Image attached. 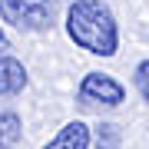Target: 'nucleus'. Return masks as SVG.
Here are the masks:
<instances>
[{"mask_svg":"<svg viewBox=\"0 0 149 149\" xmlns=\"http://www.w3.org/2000/svg\"><path fill=\"white\" fill-rule=\"evenodd\" d=\"M136 90H139V96L149 103V60H143V63L136 66Z\"/></svg>","mask_w":149,"mask_h":149,"instance_id":"obj_8","label":"nucleus"},{"mask_svg":"<svg viewBox=\"0 0 149 149\" xmlns=\"http://www.w3.org/2000/svg\"><path fill=\"white\" fill-rule=\"evenodd\" d=\"M23 136V126H20V116L17 113H0V149H13Z\"/></svg>","mask_w":149,"mask_h":149,"instance_id":"obj_6","label":"nucleus"},{"mask_svg":"<svg viewBox=\"0 0 149 149\" xmlns=\"http://www.w3.org/2000/svg\"><path fill=\"white\" fill-rule=\"evenodd\" d=\"M37 3H53V0H37Z\"/></svg>","mask_w":149,"mask_h":149,"instance_id":"obj_10","label":"nucleus"},{"mask_svg":"<svg viewBox=\"0 0 149 149\" xmlns=\"http://www.w3.org/2000/svg\"><path fill=\"white\" fill-rule=\"evenodd\" d=\"M116 146H119V126L103 123L96 129V149H116Z\"/></svg>","mask_w":149,"mask_h":149,"instance_id":"obj_7","label":"nucleus"},{"mask_svg":"<svg viewBox=\"0 0 149 149\" xmlns=\"http://www.w3.org/2000/svg\"><path fill=\"white\" fill-rule=\"evenodd\" d=\"M7 50H10V40H7V33L0 30V53H7Z\"/></svg>","mask_w":149,"mask_h":149,"instance_id":"obj_9","label":"nucleus"},{"mask_svg":"<svg viewBox=\"0 0 149 149\" xmlns=\"http://www.w3.org/2000/svg\"><path fill=\"white\" fill-rule=\"evenodd\" d=\"M90 143H93L90 126H86L83 119H73V123H66L43 149H90Z\"/></svg>","mask_w":149,"mask_h":149,"instance_id":"obj_4","label":"nucleus"},{"mask_svg":"<svg viewBox=\"0 0 149 149\" xmlns=\"http://www.w3.org/2000/svg\"><path fill=\"white\" fill-rule=\"evenodd\" d=\"M66 33L80 50L93 56H113L119 50L116 17L103 0H73L66 10Z\"/></svg>","mask_w":149,"mask_h":149,"instance_id":"obj_1","label":"nucleus"},{"mask_svg":"<svg viewBox=\"0 0 149 149\" xmlns=\"http://www.w3.org/2000/svg\"><path fill=\"white\" fill-rule=\"evenodd\" d=\"M0 17L17 30H47L53 23V3L37 0H0Z\"/></svg>","mask_w":149,"mask_h":149,"instance_id":"obj_2","label":"nucleus"},{"mask_svg":"<svg viewBox=\"0 0 149 149\" xmlns=\"http://www.w3.org/2000/svg\"><path fill=\"white\" fill-rule=\"evenodd\" d=\"M27 86V66L17 56L0 53V96H13Z\"/></svg>","mask_w":149,"mask_h":149,"instance_id":"obj_5","label":"nucleus"},{"mask_svg":"<svg viewBox=\"0 0 149 149\" xmlns=\"http://www.w3.org/2000/svg\"><path fill=\"white\" fill-rule=\"evenodd\" d=\"M80 100L90 106H119L126 100V90L109 73H86L80 83Z\"/></svg>","mask_w":149,"mask_h":149,"instance_id":"obj_3","label":"nucleus"}]
</instances>
